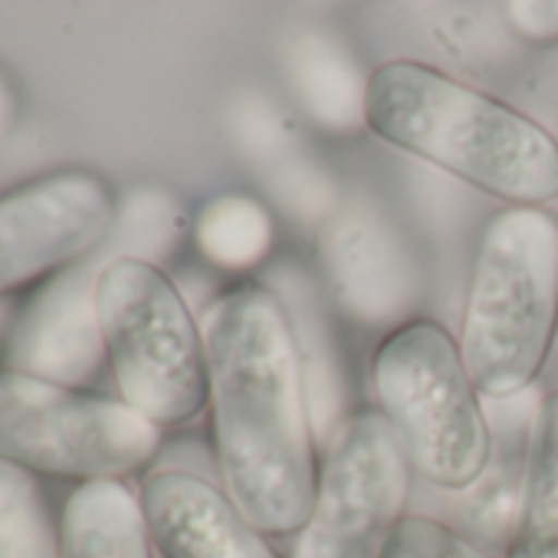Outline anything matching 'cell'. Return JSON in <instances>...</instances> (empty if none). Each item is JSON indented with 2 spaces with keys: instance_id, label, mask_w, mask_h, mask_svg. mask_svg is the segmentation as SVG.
<instances>
[{
  "instance_id": "cell-9",
  "label": "cell",
  "mask_w": 558,
  "mask_h": 558,
  "mask_svg": "<svg viewBox=\"0 0 558 558\" xmlns=\"http://www.w3.org/2000/svg\"><path fill=\"white\" fill-rule=\"evenodd\" d=\"M109 243L47 279L31 303L17 310V319L8 332L4 368L66 388H86L99 378L102 365H109V355L99 329L96 287L112 256H129L125 250H109Z\"/></svg>"
},
{
  "instance_id": "cell-12",
  "label": "cell",
  "mask_w": 558,
  "mask_h": 558,
  "mask_svg": "<svg viewBox=\"0 0 558 558\" xmlns=\"http://www.w3.org/2000/svg\"><path fill=\"white\" fill-rule=\"evenodd\" d=\"M57 522L60 558H155L142 499L125 480L76 486Z\"/></svg>"
},
{
  "instance_id": "cell-14",
  "label": "cell",
  "mask_w": 558,
  "mask_h": 558,
  "mask_svg": "<svg viewBox=\"0 0 558 558\" xmlns=\"http://www.w3.org/2000/svg\"><path fill=\"white\" fill-rule=\"evenodd\" d=\"M293 80L300 99L329 129H352L365 122V86L352 60L323 37H306L293 53Z\"/></svg>"
},
{
  "instance_id": "cell-18",
  "label": "cell",
  "mask_w": 558,
  "mask_h": 558,
  "mask_svg": "<svg viewBox=\"0 0 558 558\" xmlns=\"http://www.w3.org/2000/svg\"><path fill=\"white\" fill-rule=\"evenodd\" d=\"M509 14V27L538 47H551L558 44V0H515V4H506Z\"/></svg>"
},
{
  "instance_id": "cell-8",
  "label": "cell",
  "mask_w": 558,
  "mask_h": 558,
  "mask_svg": "<svg viewBox=\"0 0 558 558\" xmlns=\"http://www.w3.org/2000/svg\"><path fill=\"white\" fill-rule=\"evenodd\" d=\"M122 204L89 168L37 174L0 194V300L60 276L116 233Z\"/></svg>"
},
{
  "instance_id": "cell-6",
  "label": "cell",
  "mask_w": 558,
  "mask_h": 558,
  "mask_svg": "<svg viewBox=\"0 0 558 558\" xmlns=\"http://www.w3.org/2000/svg\"><path fill=\"white\" fill-rule=\"evenodd\" d=\"M161 444V427L122 398L0 368V463L83 486L145 470Z\"/></svg>"
},
{
  "instance_id": "cell-13",
  "label": "cell",
  "mask_w": 558,
  "mask_h": 558,
  "mask_svg": "<svg viewBox=\"0 0 558 558\" xmlns=\"http://www.w3.org/2000/svg\"><path fill=\"white\" fill-rule=\"evenodd\" d=\"M506 558H558V391L535 414L522 502Z\"/></svg>"
},
{
  "instance_id": "cell-2",
  "label": "cell",
  "mask_w": 558,
  "mask_h": 558,
  "mask_svg": "<svg viewBox=\"0 0 558 558\" xmlns=\"http://www.w3.org/2000/svg\"><path fill=\"white\" fill-rule=\"evenodd\" d=\"M365 125L391 148L509 201V207H545L558 197L551 132L430 63H381L365 86Z\"/></svg>"
},
{
  "instance_id": "cell-11",
  "label": "cell",
  "mask_w": 558,
  "mask_h": 558,
  "mask_svg": "<svg viewBox=\"0 0 558 558\" xmlns=\"http://www.w3.org/2000/svg\"><path fill=\"white\" fill-rule=\"evenodd\" d=\"M326 276L349 316L368 326L401 323L421 276L401 236L368 210L342 214L323 240Z\"/></svg>"
},
{
  "instance_id": "cell-1",
  "label": "cell",
  "mask_w": 558,
  "mask_h": 558,
  "mask_svg": "<svg viewBox=\"0 0 558 558\" xmlns=\"http://www.w3.org/2000/svg\"><path fill=\"white\" fill-rule=\"evenodd\" d=\"M201 329L220 489L269 538L300 535L323 463L296 323L276 293L240 283L207 306Z\"/></svg>"
},
{
  "instance_id": "cell-5",
  "label": "cell",
  "mask_w": 558,
  "mask_h": 558,
  "mask_svg": "<svg viewBox=\"0 0 558 558\" xmlns=\"http://www.w3.org/2000/svg\"><path fill=\"white\" fill-rule=\"evenodd\" d=\"M378 411L414 470L440 489H473L493 460V427L460 342L434 319L395 326L372 359Z\"/></svg>"
},
{
  "instance_id": "cell-15",
  "label": "cell",
  "mask_w": 558,
  "mask_h": 558,
  "mask_svg": "<svg viewBox=\"0 0 558 558\" xmlns=\"http://www.w3.org/2000/svg\"><path fill=\"white\" fill-rule=\"evenodd\" d=\"M201 253L220 269H253L259 266L276 240L272 214L250 194L214 197L194 227Z\"/></svg>"
},
{
  "instance_id": "cell-17",
  "label": "cell",
  "mask_w": 558,
  "mask_h": 558,
  "mask_svg": "<svg viewBox=\"0 0 558 558\" xmlns=\"http://www.w3.org/2000/svg\"><path fill=\"white\" fill-rule=\"evenodd\" d=\"M381 558H493V555L483 551L470 535L457 532L453 525L434 515L408 512L391 532Z\"/></svg>"
},
{
  "instance_id": "cell-16",
  "label": "cell",
  "mask_w": 558,
  "mask_h": 558,
  "mask_svg": "<svg viewBox=\"0 0 558 558\" xmlns=\"http://www.w3.org/2000/svg\"><path fill=\"white\" fill-rule=\"evenodd\" d=\"M0 558H60V522L37 480L0 463Z\"/></svg>"
},
{
  "instance_id": "cell-4",
  "label": "cell",
  "mask_w": 558,
  "mask_h": 558,
  "mask_svg": "<svg viewBox=\"0 0 558 558\" xmlns=\"http://www.w3.org/2000/svg\"><path fill=\"white\" fill-rule=\"evenodd\" d=\"M119 398L151 424L181 427L210 404L204 329L174 279L145 256H112L96 287Z\"/></svg>"
},
{
  "instance_id": "cell-10",
  "label": "cell",
  "mask_w": 558,
  "mask_h": 558,
  "mask_svg": "<svg viewBox=\"0 0 558 558\" xmlns=\"http://www.w3.org/2000/svg\"><path fill=\"white\" fill-rule=\"evenodd\" d=\"M138 499L165 558H283L220 486L197 473L155 470Z\"/></svg>"
},
{
  "instance_id": "cell-7",
  "label": "cell",
  "mask_w": 558,
  "mask_h": 558,
  "mask_svg": "<svg viewBox=\"0 0 558 558\" xmlns=\"http://www.w3.org/2000/svg\"><path fill=\"white\" fill-rule=\"evenodd\" d=\"M414 473L398 430L378 408L349 414L323 460L316 509L296 535L293 558H381L408 515Z\"/></svg>"
},
{
  "instance_id": "cell-19",
  "label": "cell",
  "mask_w": 558,
  "mask_h": 558,
  "mask_svg": "<svg viewBox=\"0 0 558 558\" xmlns=\"http://www.w3.org/2000/svg\"><path fill=\"white\" fill-rule=\"evenodd\" d=\"M14 319H17V310H11V306H4V303H0V336H4V332H11L8 326H14Z\"/></svg>"
},
{
  "instance_id": "cell-3",
  "label": "cell",
  "mask_w": 558,
  "mask_h": 558,
  "mask_svg": "<svg viewBox=\"0 0 558 558\" xmlns=\"http://www.w3.org/2000/svg\"><path fill=\"white\" fill-rule=\"evenodd\" d=\"M555 336L558 214L502 207L480 233L457 339L480 395H522L542 375Z\"/></svg>"
}]
</instances>
